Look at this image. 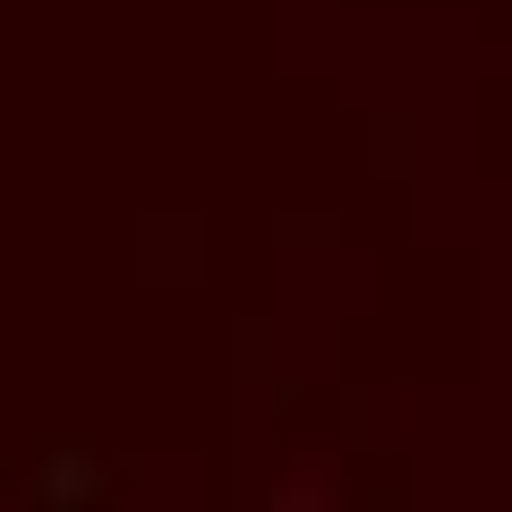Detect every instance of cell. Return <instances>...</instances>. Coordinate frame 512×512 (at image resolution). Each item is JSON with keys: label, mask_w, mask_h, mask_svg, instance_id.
Returning a JSON list of instances; mask_svg holds the SVG:
<instances>
[]
</instances>
